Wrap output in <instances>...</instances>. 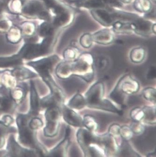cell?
Returning <instances> with one entry per match:
<instances>
[{"instance_id":"1","label":"cell","mask_w":156,"mask_h":157,"mask_svg":"<svg viewBox=\"0 0 156 157\" xmlns=\"http://www.w3.org/2000/svg\"><path fill=\"white\" fill-rule=\"evenodd\" d=\"M95 73V60L90 53H84L75 60L59 63L56 67V75L62 80L72 76L78 77L86 82H91Z\"/></svg>"},{"instance_id":"2","label":"cell","mask_w":156,"mask_h":157,"mask_svg":"<svg viewBox=\"0 0 156 157\" xmlns=\"http://www.w3.org/2000/svg\"><path fill=\"white\" fill-rule=\"evenodd\" d=\"M60 61L57 55H54L43 58L37 61H30L27 65L32 67L48 86L51 94L54 95L59 103L60 106L64 104L65 95L64 91L56 83L52 76V71L54 66Z\"/></svg>"},{"instance_id":"3","label":"cell","mask_w":156,"mask_h":157,"mask_svg":"<svg viewBox=\"0 0 156 157\" xmlns=\"http://www.w3.org/2000/svg\"><path fill=\"white\" fill-rule=\"evenodd\" d=\"M33 117L29 113L18 114L16 123L18 132V140L20 144L28 148L35 150L39 157H46L48 154L45 147L38 141L36 136V131L31 130L28 123L31 118Z\"/></svg>"},{"instance_id":"4","label":"cell","mask_w":156,"mask_h":157,"mask_svg":"<svg viewBox=\"0 0 156 157\" xmlns=\"http://www.w3.org/2000/svg\"><path fill=\"white\" fill-rule=\"evenodd\" d=\"M105 86L102 82H98L91 86L85 94L86 106L89 108L101 109L121 115L119 110L111 101L104 98Z\"/></svg>"},{"instance_id":"5","label":"cell","mask_w":156,"mask_h":157,"mask_svg":"<svg viewBox=\"0 0 156 157\" xmlns=\"http://www.w3.org/2000/svg\"><path fill=\"white\" fill-rule=\"evenodd\" d=\"M139 83L137 80L130 75H125L120 78L110 97L114 102L124 106L125 95L136 93L139 91Z\"/></svg>"},{"instance_id":"6","label":"cell","mask_w":156,"mask_h":157,"mask_svg":"<svg viewBox=\"0 0 156 157\" xmlns=\"http://www.w3.org/2000/svg\"><path fill=\"white\" fill-rule=\"evenodd\" d=\"M61 110L59 106L55 105L46 109L45 116L46 124L43 134L47 137H53L58 135L60 126Z\"/></svg>"},{"instance_id":"7","label":"cell","mask_w":156,"mask_h":157,"mask_svg":"<svg viewBox=\"0 0 156 157\" xmlns=\"http://www.w3.org/2000/svg\"><path fill=\"white\" fill-rule=\"evenodd\" d=\"M5 151L6 157H39V154L35 150L26 148L20 145L16 141L13 135H11L9 137Z\"/></svg>"},{"instance_id":"8","label":"cell","mask_w":156,"mask_h":157,"mask_svg":"<svg viewBox=\"0 0 156 157\" xmlns=\"http://www.w3.org/2000/svg\"><path fill=\"white\" fill-rule=\"evenodd\" d=\"M76 137L77 142L85 157H88V150L91 144H98L103 146L102 135H96L93 133V132H91L87 129L82 128L79 129L76 133Z\"/></svg>"},{"instance_id":"9","label":"cell","mask_w":156,"mask_h":157,"mask_svg":"<svg viewBox=\"0 0 156 157\" xmlns=\"http://www.w3.org/2000/svg\"><path fill=\"white\" fill-rule=\"evenodd\" d=\"M74 3L78 7L92 10L109 9L114 7L121 8L123 4L120 0H77L75 1Z\"/></svg>"},{"instance_id":"10","label":"cell","mask_w":156,"mask_h":157,"mask_svg":"<svg viewBox=\"0 0 156 157\" xmlns=\"http://www.w3.org/2000/svg\"><path fill=\"white\" fill-rule=\"evenodd\" d=\"M18 54L22 59L27 60H31L40 56L46 55L41 44L30 43L24 45Z\"/></svg>"},{"instance_id":"11","label":"cell","mask_w":156,"mask_h":157,"mask_svg":"<svg viewBox=\"0 0 156 157\" xmlns=\"http://www.w3.org/2000/svg\"><path fill=\"white\" fill-rule=\"evenodd\" d=\"M60 109L63 118L67 124L77 127H84L82 118L74 110L64 104L61 106Z\"/></svg>"},{"instance_id":"12","label":"cell","mask_w":156,"mask_h":157,"mask_svg":"<svg viewBox=\"0 0 156 157\" xmlns=\"http://www.w3.org/2000/svg\"><path fill=\"white\" fill-rule=\"evenodd\" d=\"M30 109L29 113L33 117H37L41 110L40 106V98L36 90L34 82L30 81Z\"/></svg>"},{"instance_id":"13","label":"cell","mask_w":156,"mask_h":157,"mask_svg":"<svg viewBox=\"0 0 156 157\" xmlns=\"http://www.w3.org/2000/svg\"><path fill=\"white\" fill-rule=\"evenodd\" d=\"M70 129L68 127L66 131L65 136L55 148L49 151L46 157H65L67 153L68 149L70 143L69 136Z\"/></svg>"},{"instance_id":"14","label":"cell","mask_w":156,"mask_h":157,"mask_svg":"<svg viewBox=\"0 0 156 157\" xmlns=\"http://www.w3.org/2000/svg\"><path fill=\"white\" fill-rule=\"evenodd\" d=\"M102 136L106 156H115L118 154L120 146L117 142L116 137L110 135L108 133L102 135Z\"/></svg>"},{"instance_id":"15","label":"cell","mask_w":156,"mask_h":157,"mask_svg":"<svg viewBox=\"0 0 156 157\" xmlns=\"http://www.w3.org/2000/svg\"><path fill=\"white\" fill-rule=\"evenodd\" d=\"M28 86L24 82L17 84L10 90V95L17 105H20L24 100L28 92Z\"/></svg>"},{"instance_id":"16","label":"cell","mask_w":156,"mask_h":157,"mask_svg":"<svg viewBox=\"0 0 156 157\" xmlns=\"http://www.w3.org/2000/svg\"><path fill=\"white\" fill-rule=\"evenodd\" d=\"M92 35L94 42L102 45H108L115 40L112 31L107 29H102Z\"/></svg>"},{"instance_id":"17","label":"cell","mask_w":156,"mask_h":157,"mask_svg":"<svg viewBox=\"0 0 156 157\" xmlns=\"http://www.w3.org/2000/svg\"><path fill=\"white\" fill-rule=\"evenodd\" d=\"M11 74L17 81H24L38 77V74L27 68L21 66L15 67L11 70Z\"/></svg>"},{"instance_id":"18","label":"cell","mask_w":156,"mask_h":157,"mask_svg":"<svg viewBox=\"0 0 156 157\" xmlns=\"http://www.w3.org/2000/svg\"><path fill=\"white\" fill-rule=\"evenodd\" d=\"M17 82L11 74V70L0 71V86L11 90L17 85Z\"/></svg>"},{"instance_id":"19","label":"cell","mask_w":156,"mask_h":157,"mask_svg":"<svg viewBox=\"0 0 156 157\" xmlns=\"http://www.w3.org/2000/svg\"><path fill=\"white\" fill-rule=\"evenodd\" d=\"M23 59L18 54L8 57H0V68H7L22 66Z\"/></svg>"},{"instance_id":"20","label":"cell","mask_w":156,"mask_h":157,"mask_svg":"<svg viewBox=\"0 0 156 157\" xmlns=\"http://www.w3.org/2000/svg\"><path fill=\"white\" fill-rule=\"evenodd\" d=\"M86 106L85 97H84L79 93H76L69 101L67 106L72 109H83Z\"/></svg>"},{"instance_id":"21","label":"cell","mask_w":156,"mask_h":157,"mask_svg":"<svg viewBox=\"0 0 156 157\" xmlns=\"http://www.w3.org/2000/svg\"><path fill=\"white\" fill-rule=\"evenodd\" d=\"M133 7L138 12L147 13L151 11L152 5L150 0H135Z\"/></svg>"},{"instance_id":"22","label":"cell","mask_w":156,"mask_h":157,"mask_svg":"<svg viewBox=\"0 0 156 157\" xmlns=\"http://www.w3.org/2000/svg\"><path fill=\"white\" fill-rule=\"evenodd\" d=\"M146 52L143 47H137L133 49L130 52V59L134 63L138 64L142 62L145 59Z\"/></svg>"},{"instance_id":"23","label":"cell","mask_w":156,"mask_h":157,"mask_svg":"<svg viewBox=\"0 0 156 157\" xmlns=\"http://www.w3.org/2000/svg\"><path fill=\"white\" fill-rule=\"evenodd\" d=\"M144 117L143 120L144 123L150 124H156V112L155 107L145 106L143 108Z\"/></svg>"},{"instance_id":"24","label":"cell","mask_w":156,"mask_h":157,"mask_svg":"<svg viewBox=\"0 0 156 157\" xmlns=\"http://www.w3.org/2000/svg\"><path fill=\"white\" fill-rule=\"evenodd\" d=\"M83 126L92 132H96L98 129V124L95 118L91 115H86L83 119Z\"/></svg>"},{"instance_id":"25","label":"cell","mask_w":156,"mask_h":157,"mask_svg":"<svg viewBox=\"0 0 156 157\" xmlns=\"http://www.w3.org/2000/svg\"><path fill=\"white\" fill-rule=\"evenodd\" d=\"M44 11L42 6L39 2H32L28 4L24 10L26 14L30 15H38Z\"/></svg>"},{"instance_id":"26","label":"cell","mask_w":156,"mask_h":157,"mask_svg":"<svg viewBox=\"0 0 156 157\" xmlns=\"http://www.w3.org/2000/svg\"><path fill=\"white\" fill-rule=\"evenodd\" d=\"M55 105L60 107L59 103L56 97L51 94L42 99H40L41 109H46L49 107Z\"/></svg>"},{"instance_id":"27","label":"cell","mask_w":156,"mask_h":157,"mask_svg":"<svg viewBox=\"0 0 156 157\" xmlns=\"http://www.w3.org/2000/svg\"><path fill=\"white\" fill-rule=\"evenodd\" d=\"M17 129L14 127H7L0 124V149L5 145V136L9 133H16Z\"/></svg>"},{"instance_id":"28","label":"cell","mask_w":156,"mask_h":157,"mask_svg":"<svg viewBox=\"0 0 156 157\" xmlns=\"http://www.w3.org/2000/svg\"><path fill=\"white\" fill-rule=\"evenodd\" d=\"M144 113L143 109L139 107H136L130 112V117L135 122H141L144 118Z\"/></svg>"},{"instance_id":"29","label":"cell","mask_w":156,"mask_h":157,"mask_svg":"<svg viewBox=\"0 0 156 157\" xmlns=\"http://www.w3.org/2000/svg\"><path fill=\"white\" fill-rule=\"evenodd\" d=\"M79 52L76 46H72L66 49L64 52V59L65 61H72L76 59L77 53Z\"/></svg>"},{"instance_id":"30","label":"cell","mask_w":156,"mask_h":157,"mask_svg":"<svg viewBox=\"0 0 156 157\" xmlns=\"http://www.w3.org/2000/svg\"><path fill=\"white\" fill-rule=\"evenodd\" d=\"M142 94L145 99L150 102H156V90L153 87H148L144 88Z\"/></svg>"},{"instance_id":"31","label":"cell","mask_w":156,"mask_h":157,"mask_svg":"<svg viewBox=\"0 0 156 157\" xmlns=\"http://www.w3.org/2000/svg\"><path fill=\"white\" fill-rule=\"evenodd\" d=\"M92 35L90 33H85L80 37V44L82 47L86 49L90 48L93 43Z\"/></svg>"},{"instance_id":"32","label":"cell","mask_w":156,"mask_h":157,"mask_svg":"<svg viewBox=\"0 0 156 157\" xmlns=\"http://www.w3.org/2000/svg\"><path fill=\"white\" fill-rule=\"evenodd\" d=\"M133 134L130 127L128 126L124 125L120 127L119 135L124 140L126 141L130 140L132 139Z\"/></svg>"},{"instance_id":"33","label":"cell","mask_w":156,"mask_h":157,"mask_svg":"<svg viewBox=\"0 0 156 157\" xmlns=\"http://www.w3.org/2000/svg\"><path fill=\"white\" fill-rule=\"evenodd\" d=\"M43 125V121L37 117L31 118L28 123V126L31 130L36 131L42 127Z\"/></svg>"},{"instance_id":"34","label":"cell","mask_w":156,"mask_h":157,"mask_svg":"<svg viewBox=\"0 0 156 157\" xmlns=\"http://www.w3.org/2000/svg\"><path fill=\"white\" fill-rule=\"evenodd\" d=\"M39 31L41 36L45 37L52 36L54 33V29L48 23H44L42 25Z\"/></svg>"},{"instance_id":"35","label":"cell","mask_w":156,"mask_h":157,"mask_svg":"<svg viewBox=\"0 0 156 157\" xmlns=\"http://www.w3.org/2000/svg\"><path fill=\"white\" fill-rule=\"evenodd\" d=\"M130 127L133 134L136 135H142L145 131V127L140 122L133 121Z\"/></svg>"},{"instance_id":"36","label":"cell","mask_w":156,"mask_h":157,"mask_svg":"<svg viewBox=\"0 0 156 157\" xmlns=\"http://www.w3.org/2000/svg\"><path fill=\"white\" fill-rule=\"evenodd\" d=\"M20 34L19 31L16 29H13L8 35V39L13 43H17L20 38Z\"/></svg>"},{"instance_id":"37","label":"cell","mask_w":156,"mask_h":157,"mask_svg":"<svg viewBox=\"0 0 156 157\" xmlns=\"http://www.w3.org/2000/svg\"><path fill=\"white\" fill-rule=\"evenodd\" d=\"M120 127H121V126L118 124H113L110 127L108 133L111 136L116 137L117 136H119V131H120Z\"/></svg>"},{"instance_id":"38","label":"cell","mask_w":156,"mask_h":157,"mask_svg":"<svg viewBox=\"0 0 156 157\" xmlns=\"http://www.w3.org/2000/svg\"><path fill=\"white\" fill-rule=\"evenodd\" d=\"M1 120V124L7 127L10 126L14 122L13 118L9 114L4 115Z\"/></svg>"},{"instance_id":"39","label":"cell","mask_w":156,"mask_h":157,"mask_svg":"<svg viewBox=\"0 0 156 157\" xmlns=\"http://www.w3.org/2000/svg\"><path fill=\"white\" fill-rule=\"evenodd\" d=\"M148 78L149 79H153L156 77V68L152 67L150 69L147 75Z\"/></svg>"},{"instance_id":"40","label":"cell","mask_w":156,"mask_h":157,"mask_svg":"<svg viewBox=\"0 0 156 157\" xmlns=\"http://www.w3.org/2000/svg\"><path fill=\"white\" fill-rule=\"evenodd\" d=\"M122 3H130L132 1V0H120Z\"/></svg>"},{"instance_id":"41","label":"cell","mask_w":156,"mask_h":157,"mask_svg":"<svg viewBox=\"0 0 156 157\" xmlns=\"http://www.w3.org/2000/svg\"><path fill=\"white\" fill-rule=\"evenodd\" d=\"M2 97L1 95H0V110H1V108L2 103Z\"/></svg>"},{"instance_id":"42","label":"cell","mask_w":156,"mask_h":157,"mask_svg":"<svg viewBox=\"0 0 156 157\" xmlns=\"http://www.w3.org/2000/svg\"><path fill=\"white\" fill-rule=\"evenodd\" d=\"M2 7H3V5H2V3H1L0 2V14H1V13L2 10Z\"/></svg>"},{"instance_id":"43","label":"cell","mask_w":156,"mask_h":157,"mask_svg":"<svg viewBox=\"0 0 156 157\" xmlns=\"http://www.w3.org/2000/svg\"><path fill=\"white\" fill-rule=\"evenodd\" d=\"M1 124V120H0V124Z\"/></svg>"}]
</instances>
